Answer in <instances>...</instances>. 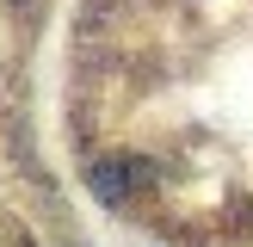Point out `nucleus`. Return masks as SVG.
<instances>
[{
	"label": "nucleus",
	"mask_w": 253,
	"mask_h": 247,
	"mask_svg": "<svg viewBox=\"0 0 253 247\" xmlns=\"http://www.w3.org/2000/svg\"><path fill=\"white\" fill-rule=\"evenodd\" d=\"M136 179H148V167H124V161H93L86 167V192L99 204H130Z\"/></svg>",
	"instance_id": "obj_1"
}]
</instances>
